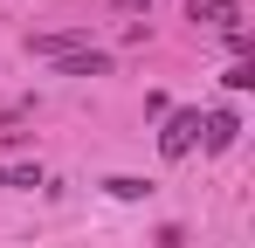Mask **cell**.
I'll list each match as a JSON object with an SVG mask.
<instances>
[{"label": "cell", "instance_id": "cell-5", "mask_svg": "<svg viewBox=\"0 0 255 248\" xmlns=\"http://www.w3.org/2000/svg\"><path fill=\"white\" fill-rule=\"evenodd\" d=\"M193 21H207V28H235L242 7H228V0H207V7H200V0H193Z\"/></svg>", "mask_w": 255, "mask_h": 248}, {"label": "cell", "instance_id": "cell-6", "mask_svg": "<svg viewBox=\"0 0 255 248\" xmlns=\"http://www.w3.org/2000/svg\"><path fill=\"white\" fill-rule=\"evenodd\" d=\"M118 200H145V179H131V172H118V179H104Z\"/></svg>", "mask_w": 255, "mask_h": 248}, {"label": "cell", "instance_id": "cell-8", "mask_svg": "<svg viewBox=\"0 0 255 248\" xmlns=\"http://www.w3.org/2000/svg\"><path fill=\"white\" fill-rule=\"evenodd\" d=\"M118 7H125V14H131V7H152V0H118Z\"/></svg>", "mask_w": 255, "mask_h": 248}, {"label": "cell", "instance_id": "cell-7", "mask_svg": "<svg viewBox=\"0 0 255 248\" xmlns=\"http://www.w3.org/2000/svg\"><path fill=\"white\" fill-rule=\"evenodd\" d=\"M221 83H228V90H249V83H255V62H235V69H228Z\"/></svg>", "mask_w": 255, "mask_h": 248}, {"label": "cell", "instance_id": "cell-1", "mask_svg": "<svg viewBox=\"0 0 255 248\" xmlns=\"http://www.w3.org/2000/svg\"><path fill=\"white\" fill-rule=\"evenodd\" d=\"M193 145H200V111H172L166 131H159V152H166V159H186Z\"/></svg>", "mask_w": 255, "mask_h": 248}, {"label": "cell", "instance_id": "cell-4", "mask_svg": "<svg viewBox=\"0 0 255 248\" xmlns=\"http://www.w3.org/2000/svg\"><path fill=\"white\" fill-rule=\"evenodd\" d=\"M62 76H111V55H104V48H83V55L62 62Z\"/></svg>", "mask_w": 255, "mask_h": 248}, {"label": "cell", "instance_id": "cell-2", "mask_svg": "<svg viewBox=\"0 0 255 248\" xmlns=\"http://www.w3.org/2000/svg\"><path fill=\"white\" fill-rule=\"evenodd\" d=\"M28 48H35V55H62V62H69V55H83V48H90V28H62V35H35Z\"/></svg>", "mask_w": 255, "mask_h": 248}, {"label": "cell", "instance_id": "cell-9", "mask_svg": "<svg viewBox=\"0 0 255 248\" xmlns=\"http://www.w3.org/2000/svg\"><path fill=\"white\" fill-rule=\"evenodd\" d=\"M0 186H7V172H0Z\"/></svg>", "mask_w": 255, "mask_h": 248}, {"label": "cell", "instance_id": "cell-3", "mask_svg": "<svg viewBox=\"0 0 255 248\" xmlns=\"http://www.w3.org/2000/svg\"><path fill=\"white\" fill-rule=\"evenodd\" d=\"M235 138H242V118H235V111H214L207 118V152H228Z\"/></svg>", "mask_w": 255, "mask_h": 248}]
</instances>
